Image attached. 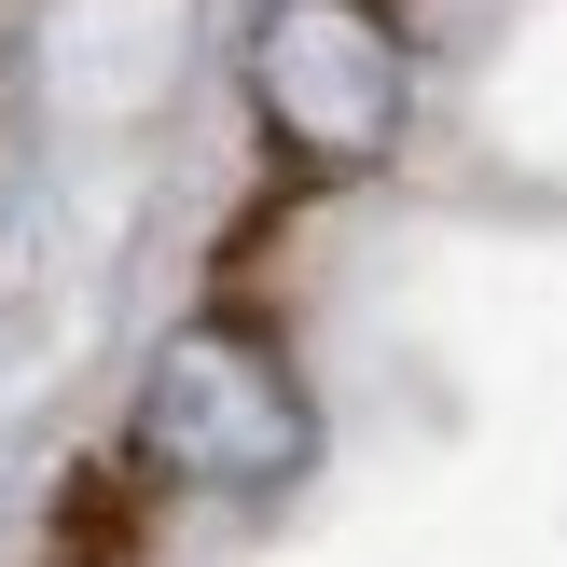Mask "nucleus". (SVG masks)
<instances>
[{
	"instance_id": "nucleus-1",
	"label": "nucleus",
	"mask_w": 567,
	"mask_h": 567,
	"mask_svg": "<svg viewBox=\"0 0 567 567\" xmlns=\"http://www.w3.org/2000/svg\"><path fill=\"white\" fill-rule=\"evenodd\" d=\"M138 485L166 498H221L264 513L319 471V388H305L291 332H264L249 305H194L153 360H138V415H125Z\"/></svg>"
},
{
	"instance_id": "nucleus-2",
	"label": "nucleus",
	"mask_w": 567,
	"mask_h": 567,
	"mask_svg": "<svg viewBox=\"0 0 567 567\" xmlns=\"http://www.w3.org/2000/svg\"><path fill=\"white\" fill-rule=\"evenodd\" d=\"M249 125L291 181H374L415 138V28L402 0H249Z\"/></svg>"
}]
</instances>
